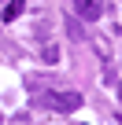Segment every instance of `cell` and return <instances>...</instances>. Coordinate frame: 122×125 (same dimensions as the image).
<instances>
[{
  "mask_svg": "<svg viewBox=\"0 0 122 125\" xmlns=\"http://www.w3.org/2000/svg\"><path fill=\"white\" fill-rule=\"evenodd\" d=\"M44 103L52 110H59V114H74L81 107V96L78 92H52V96H44Z\"/></svg>",
  "mask_w": 122,
  "mask_h": 125,
  "instance_id": "cell-1",
  "label": "cell"
},
{
  "mask_svg": "<svg viewBox=\"0 0 122 125\" xmlns=\"http://www.w3.org/2000/svg\"><path fill=\"white\" fill-rule=\"evenodd\" d=\"M74 4H78V15L89 19V22H96L104 15V0H74Z\"/></svg>",
  "mask_w": 122,
  "mask_h": 125,
  "instance_id": "cell-2",
  "label": "cell"
},
{
  "mask_svg": "<svg viewBox=\"0 0 122 125\" xmlns=\"http://www.w3.org/2000/svg\"><path fill=\"white\" fill-rule=\"evenodd\" d=\"M63 26H67V33H70L78 44H85V41H89V37H85V30H81V22H78L74 15H67V19H63Z\"/></svg>",
  "mask_w": 122,
  "mask_h": 125,
  "instance_id": "cell-3",
  "label": "cell"
},
{
  "mask_svg": "<svg viewBox=\"0 0 122 125\" xmlns=\"http://www.w3.org/2000/svg\"><path fill=\"white\" fill-rule=\"evenodd\" d=\"M22 8H26V0H8V8H4V22L19 19V15H22Z\"/></svg>",
  "mask_w": 122,
  "mask_h": 125,
  "instance_id": "cell-4",
  "label": "cell"
},
{
  "mask_svg": "<svg viewBox=\"0 0 122 125\" xmlns=\"http://www.w3.org/2000/svg\"><path fill=\"white\" fill-rule=\"evenodd\" d=\"M41 59H44V62H55V59H59V48H55V44H44V48H41Z\"/></svg>",
  "mask_w": 122,
  "mask_h": 125,
  "instance_id": "cell-5",
  "label": "cell"
}]
</instances>
